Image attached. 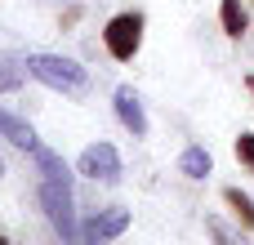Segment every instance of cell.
Listing matches in <instances>:
<instances>
[{
	"mask_svg": "<svg viewBox=\"0 0 254 245\" xmlns=\"http://www.w3.org/2000/svg\"><path fill=\"white\" fill-rule=\"evenodd\" d=\"M27 71L40 85H49L58 94H71V98L89 89V71L76 58H63V54H27Z\"/></svg>",
	"mask_w": 254,
	"mask_h": 245,
	"instance_id": "6da1fadb",
	"label": "cell"
},
{
	"mask_svg": "<svg viewBox=\"0 0 254 245\" xmlns=\"http://www.w3.org/2000/svg\"><path fill=\"white\" fill-rule=\"evenodd\" d=\"M143 27H147L143 9H121V13H112L107 27H103V49H107L116 62H134L138 49H143Z\"/></svg>",
	"mask_w": 254,
	"mask_h": 245,
	"instance_id": "7a4b0ae2",
	"label": "cell"
},
{
	"mask_svg": "<svg viewBox=\"0 0 254 245\" xmlns=\"http://www.w3.org/2000/svg\"><path fill=\"white\" fill-rule=\"evenodd\" d=\"M40 205H45V219L54 223V232H58L63 241H76V237H80L76 201H71V183H54V179H45V183H40Z\"/></svg>",
	"mask_w": 254,
	"mask_h": 245,
	"instance_id": "3957f363",
	"label": "cell"
},
{
	"mask_svg": "<svg viewBox=\"0 0 254 245\" xmlns=\"http://www.w3.org/2000/svg\"><path fill=\"white\" fill-rule=\"evenodd\" d=\"M76 174H85L94 183H116L121 179V152L112 143H89L76 161Z\"/></svg>",
	"mask_w": 254,
	"mask_h": 245,
	"instance_id": "277c9868",
	"label": "cell"
},
{
	"mask_svg": "<svg viewBox=\"0 0 254 245\" xmlns=\"http://www.w3.org/2000/svg\"><path fill=\"white\" fill-rule=\"evenodd\" d=\"M125 228H129V210H121V205H112V210H98L89 223H85V241H116V237H125Z\"/></svg>",
	"mask_w": 254,
	"mask_h": 245,
	"instance_id": "5b68a950",
	"label": "cell"
},
{
	"mask_svg": "<svg viewBox=\"0 0 254 245\" xmlns=\"http://www.w3.org/2000/svg\"><path fill=\"white\" fill-rule=\"evenodd\" d=\"M112 103H116V116H121V125H125L134 138H147V112H143L138 94H134L129 85H121V89L112 94Z\"/></svg>",
	"mask_w": 254,
	"mask_h": 245,
	"instance_id": "8992f818",
	"label": "cell"
},
{
	"mask_svg": "<svg viewBox=\"0 0 254 245\" xmlns=\"http://www.w3.org/2000/svg\"><path fill=\"white\" fill-rule=\"evenodd\" d=\"M219 27H223L228 40H241V36L250 31V9H246V0H219Z\"/></svg>",
	"mask_w": 254,
	"mask_h": 245,
	"instance_id": "52a82bcc",
	"label": "cell"
},
{
	"mask_svg": "<svg viewBox=\"0 0 254 245\" xmlns=\"http://www.w3.org/2000/svg\"><path fill=\"white\" fill-rule=\"evenodd\" d=\"M0 138H9V143H13V147H22V152H31V147L40 143V138H36V129H31L22 116L4 112V107H0Z\"/></svg>",
	"mask_w": 254,
	"mask_h": 245,
	"instance_id": "ba28073f",
	"label": "cell"
},
{
	"mask_svg": "<svg viewBox=\"0 0 254 245\" xmlns=\"http://www.w3.org/2000/svg\"><path fill=\"white\" fill-rule=\"evenodd\" d=\"M179 174H183V179H210V174H214V156H210L201 143H192V147H183V156H179Z\"/></svg>",
	"mask_w": 254,
	"mask_h": 245,
	"instance_id": "9c48e42d",
	"label": "cell"
},
{
	"mask_svg": "<svg viewBox=\"0 0 254 245\" xmlns=\"http://www.w3.org/2000/svg\"><path fill=\"white\" fill-rule=\"evenodd\" d=\"M223 205L232 210V219L241 223V232H254V196L241 187H223Z\"/></svg>",
	"mask_w": 254,
	"mask_h": 245,
	"instance_id": "30bf717a",
	"label": "cell"
},
{
	"mask_svg": "<svg viewBox=\"0 0 254 245\" xmlns=\"http://www.w3.org/2000/svg\"><path fill=\"white\" fill-rule=\"evenodd\" d=\"M31 156H36V165H40V174H45V179H54V183H71V170H67V161H63L54 147L36 143V147H31Z\"/></svg>",
	"mask_w": 254,
	"mask_h": 245,
	"instance_id": "8fae6325",
	"label": "cell"
},
{
	"mask_svg": "<svg viewBox=\"0 0 254 245\" xmlns=\"http://www.w3.org/2000/svg\"><path fill=\"white\" fill-rule=\"evenodd\" d=\"M27 76V62H13V58H0V94H13Z\"/></svg>",
	"mask_w": 254,
	"mask_h": 245,
	"instance_id": "7c38bea8",
	"label": "cell"
},
{
	"mask_svg": "<svg viewBox=\"0 0 254 245\" xmlns=\"http://www.w3.org/2000/svg\"><path fill=\"white\" fill-rule=\"evenodd\" d=\"M232 152H237V161H241V165H246V170L254 174V134H250V129H246V134H237Z\"/></svg>",
	"mask_w": 254,
	"mask_h": 245,
	"instance_id": "4fadbf2b",
	"label": "cell"
},
{
	"mask_svg": "<svg viewBox=\"0 0 254 245\" xmlns=\"http://www.w3.org/2000/svg\"><path fill=\"white\" fill-rule=\"evenodd\" d=\"M250 94H254V76H250Z\"/></svg>",
	"mask_w": 254,
	"mask_h": 245,
	"instance_id": "5bb4252c",
	"label": "cell"
},
{
	"mask_svg": "<svg viewBox=\"0 0 254 245\" xmlns=\"http://www.w3.org/2000/svg\"><path fill=\"white\" fill-rule=\"evenodd\" d=\"M0 174H4V161H0Z\"/></svg>",
	"mask_w": 254,
	"mask_h": 245,
	"instance_id": "9a60e30c",
	"label": "cell"
}]
</instances>
